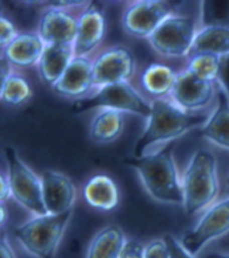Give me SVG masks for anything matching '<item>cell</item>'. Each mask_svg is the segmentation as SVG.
Wrapping results in <instances>:
<instances>
[{"instance_id":"6da1fadb","label":"cell","mask_w":229,"mask_h":258,"mask_svg":"<svg viewBox=\"0 0 229 258\" xmlns=\"http://www.w3.org/2000/svg\"><path fill=\"white\" fill-rule=\"evenodd\" d=\"M208 118L206 115L186 112L166 99H155L151 102V114L145 132L136 141L132 157L139 158L165 148L194 127L204 126Z\"/></svg>"},{"instance_id":"7a4b0ae2","label":"cell","mask_w":229,"mask_h":258,"mask_svg":"<svg viewBox=\"0 0 229 258\" xmlns=\"http://www.w3.org/2000/svg\"><path fill=\"white\" fill-rule=\"evenodd\" d=\"M173 144L143 157H131L126 162L136 170L142 185L159 203L183 206L182 178L173 156Z\"/></svg>"},{"instance_id":"3957f363","label":"cell","mask_w":229,"mask_h":258,"mask_svg":"<svg viewBox=\"0 0 229 258\" xmlns=\"http://www.w3.org/2000/svg\"><path fill=\"white\" fill-rule=\"evenodd\" d=\"M183 210L195 215L214 203L220 184L217 160L210 150L201 149L191 156L182 176Z\"/></svg>"},{"instance_id":"277c9868","label":"cell","mask_w":229,"mask_h":258,"mask_svg":"<svg viewBox=\"0 0 229 258\" xmlns=\"http://www.w3.org/2000/svg\"><path fill=\"white\" fill-rule=\"evenodd\" d=\"M73 211L61 215L31 216L14 229V235L26 253L34 258H55Z\"/></svg>"},{"instance_id":"5b68a950","label":"cell","mask_w":229,"mask_h":258,"mask_svg":"<svg viewBox=\"0 0 229 258\" xmlns=\"http://www.w3.org/2000/svg\"><path fill=\"white\" fill-rule=\"evenodd\" d=\"M5 157L11 198L33 216L46 215L41 174L35 173L13 148H6Z\"/></svg>"},{"instance_id":"8992f818","label":"cell","mask_w":229,"mask_h":258,"mask_svg":"<svg viewBox=\"0 0 229 258\" xmlns=\"http://www.w3.org/2000/svg\"><path fill=\"white\" fill-rule=\"evenodd\" d=\"M93 108L131 112L149 119L151 114V102H147L128 81H124L105 85L97 89V92L89 98L76 100L73 107V110L77 112Z\"/></svg>"},{"instance_id":"52a82bcc","label":"cell","mask_w":229,"mask_h":258,"mask_svg":"<svg viewBox=\"0 0 229 258\" xmlns=\"http://www.w3.org/2000/svg\"><path fill=\"white\" fill-rule=\"evenodd\" d=\"M197 31L198 27L193 18L171 14L154 31L149 38V43L158 54L163 57H186L190 55Z\"/></svg>"},{"instance_id":"ba28073f","label":"cell","mask_w":229,"mask_h":258,"mask_svg":"<svg viewBox=\"0 0 229 258\" xmlns=\"http://www.w3.org/2000/svg\"><path fill=\"white\" fill-rule=\"evenodd\" d=\"M229 233V198L212 204L193 229L183 234L181 243L194 257L218 238Z\"/></svg>"},{"instance_id":"9c48e42d","label":"cell","mask_w":229,"mask_h":258,"mask_svg":"<svg viewBox=\"0 0 229 258\" xmlns=\"http://www.w3.org/2000/svg\"><path fill=\"white\" fill-rule=\"evenodd\" d=\"M173 14L167 2L142 0L135 2L124 10L122 17L123 30L135 38L149 39L166 18Z\"/></svg>"},{"instance_id":"30bf717a","label":"cell","mask_w":229,"mask_h":258,"mask_svg":"<svg viewBox=\"0 0 229 258\" xmlns=\"http://www.w3.org/2000/svg\"><path fill=\"white\" fill-rule=\"evenodd\" d=\"M135 69V57L128 47H109L93 61V88L128 81Z\"/></svg>"},{"instance_id":"8fae6325","label":"cell","mask_w":229,"mask_h":258,"mask_svg":"<svg viewBox=\"0 0 229 258\" xmlns=\"http://www.w3.org/2000/svg\"><path fill=\"white\" fill-rule=\"evenodd\" d=\"M78 18L70 9L47 7L39 18L37 33L46 45L73 46L76 41Z\"/></svg>"},{"instance_id":"7c38bea8","label":"cell","mask_w":229,"mask_h":258,"mask_svg":"<svg viewBox=\"0 0 229 258\" xmlns=\"http://www.w3.org/2000/svg\"><path fill=\"white\" fill-rule=\"evenodd\" d=\"M43 204L47 214L61 215L73 211L77 199L74 182L66 174L57 170H45L41 173Z\"/></svg>"},{"instance_id":"4fadbf2b","label":"cell","mask_w":229,"mask_h":258,"mask_svg":"<svg viewBox=\"0 0 229 258\" xmlns=\"http://www.w3.org/2000/svg\"><path fill=\"white\" fill-rule=\"evenodd\" d=\"M214 83L201 80L185 69L183 72L178 73L170 96L175 106L186 112H191L208 106L214 96Z\"/></svg>"},{"instance_id":"5bb4252c","label":"cell","mask_w":229,"mask_h":258,"mask_svg":"<svg viewBox=\"0 0 229 258\" xmlns=\"http://www.w3.org/2000/svg\"><path fill=\"white\" fill-rule=\"evenodd\" d=\"M106 30L105 15L101 7L89 3L84 13L78 17L76 41L73 43L76 57H88L90 51L101 43Z\"/></svg>"},{"instance_id":"9a60e30c","label":"cell","mask_w":229,"mask_h":258,"mask_svg":"<svg viewBox=\"0 0 229 258\" xmlns=\"http://www.w3.org/2000/svg\"><path fill=\"white\" fill-rule=\"evenodd\" d=\"M93 88V61L89 57H76L69 63L60 80L51 89L57 95L69 99H84Z\"/></svg>"},{"instance_id":"2e32d148","label":"cell","mask_w":229,"mask_h":258,"mask_svg":"<svg viewBox=\"0 0 229 258\" xmlns=\"http://www.w3.org/2000/svg\"><path fill=\"white\" fill-rule=\"evenodd\" d=\"M45 49L46 43L43 42L38 33H19L3 51V55L9 59L13 68L27 69L38 67Z\"/></svg>"},{"instance_id":"e0dca14e","label":"cell","mask_w":229,"mask_h":258,"mask_svg":"<svg viewBox=\"0 0 229 258\" xmlns=\"http://www.w3.org/2000/svg\"><path fill=\"white\" fill-rule=\"evenodd\" d=\"M217 100L216 108L209 115L199 136L218 148L229 150V98L221 88L217 91Z\"/></svg>"},{"instance_id":"ac0fdd59","label":"cell","mask_w":229,"mask_h":258,"mask_svg":"<svg viewBox=\"0 0 229 258\" xmlns=\"http://www.w3.org/2000/svg\"><path fill=\"white\" fill-rule=\"evenodd\" d=\"M73 58H74L73 46L46 45L42 58L38 63V72L41 80L45 84L53 87L62 77Z\"/></svg>"},{"instance_id":"d6986e66","label":"cell","mask_w":229,"mask_h":258,"mask_svg":"<svg viewBox=\"0 0 229 258\" xmlns=\"http://www.w3.org/2000/svg\"><path fill=\"white\" fill-rule=\"evenodd\" d=\"M84 198L92 207L110 211L119 204V189L114 181L108 176L98 174L86 182L84 186Z\"/></svg>"},{"instance_id":"ffe728a7","label":"cell","mask_w":229,"mask_h":258,"mask_svg":"<svg viewBox=\"0 0 229 258\" xmlns=\"http://www.w3.org/2000/svg\"><path fill=\"white\" fill-rule=\"evenodd\" d=\"M126 241L123 230L116 224H109L94 235L85 258H119Z\"/></svg>"},{"instance_id":"44dd1931","label":"cell","mask_w":229,"mask_h":258,"mask_svg":"<svg viewBox=\"0 0 229 258\" xmlns=\"http://www.w3.org/2000/svg\"><path fill=\"white\" fill-rule=\"evenodd\" d=\"M124 124L126 120L123 112L113 110H100L90 122V140L96 144L113 142L122 136Z\"/></svg>"},{"instance_id":"7402d4cb","label":"cell","mask_w":229,"mask_h":258,"mask_svg":"<svg viewBox=\"0 0 229 258\" xmlns=\"http://www.w3.org/2000/svg\"><path fill=\"white\" fill-rule=\"evenodd\" d=\"M229 54V29L224 27H199L191 46L190 57L194 54Z\"/></svg>"},{"instance_id":"603a6c76","label":"cell","mask_w":229,"mask_h":258,"mask_svg":"<svg viewBox=\"0 0 229 258\" xmlns=\"http://www.w3.org/2000/svg\"><path fill=\"white\" fill-rule=\"evenodd\" d=\"M178 73L163 63H151L142 75L143 88L155 96L170 95L174 88Z\"/></svg>"},{"instance_id":"cb8c5ba5","label":"cell","mask_w":229,"mask_h":258,"mask_svg":"<svg viewBox=\"0 0 229 258\" xmlns=\"http://www.w3.org/2000/svg\"><path fill=\"white\" fill-rule=\"evenodd\" d=\"M201 27L229 29V0H205L199 9Z\"/></svg>"},{"instance_id":"d4e9b609","label":"cell","mask_w":229,"mask_h":258,"mask_svg":"<svg viewBox=\"0 0 229 258\" xmlns=\"http://www.w3.org/2000/svg\"><path fill=\"white\" fill-rule=\"evenodd\" d=\"M31 96H33V88L29 80L22 75L13 73L5 85L2 102L9 106L18 107L29 102Z\"/></svg>"},{"instance_id":"484cf974","label":"cell","mask_w":229,"mask_h":258,"mask_svg":"<svg viewBox=\"0 0 229 258\" xmlns=\"http://www.w3.org/2000/svg\"><path fill=\"white\" fill-rule=\"evenodd\" d=\"M186 69L201 80L214 83L220 72V57L206 53L191 55Z\"/></svg>"},{"instance_id":"4316f807","label":"cell","mask_w":229,"mask_h":258,"mask_svg":"<svg viewBox=\"0 0 229 258\" xmlns=\"http://www.w3.org/2000/svg\"><path fill=\"white\" fill-rule=\"evenodd\" d=\"M18 35L19 33H18L17 26L14 25V22L9 17L0 14V50H2V54Z\"/></svg>"},{"instance_id":"83f0119b","label":"cell","mask_w":229,"mask_h":258,"mask_svg":"<svg viewBox=\"0 0 229 258\" xmlns=\"http://www.w3.org/2000/svg\"><path fill=\"white\" fill-rule=\"evenodd\" d=\"M145 258H170L165 239H154L145 245Z\"/></svg>"},{"instance_id":"f1b7e54d","label":"cell","mask_w":229,"mask_h":258,"mask_svg":"<svg viewBox=\"0 0 229 258\" xmlns=\"http://www.w3.org/2000/svg\"><path fill=\"white\" fill-rule=\"evenodd\" d=\"M163 239H165L166 245H167V249H169L170 258H195L193 254L189 253V251L183 247L181 241H178V239L173 237V235L167 234Z\"/></svg>"},{"instance_id":"f546056e","label":"cell","mask_w":229,"mask_h":258,"mask_svg":"<svg viewBox=\"0 0 229 258\" xmlns=\"http://www.w3.org/2000/svg\"><path fill=\"white\" fill-rule=\"evenodd\" d=\"M119 258H145V245L134 239H127Z\"/></svg>"},{"instance_id":"4dcf8cb0","label":"cell","mask_w":229,"mask_h":258,"mask_svg":"<svg viewBox=\"0 0 229 258\" xmlns=\"http://www.w3.org/2000/svg\"><path fill=\"white\" fill-rule=\"evenodd\" d=\"M217 81L220 83V88L229 98V54L220 57V72Z\"/></svg>"},{"instance_id":"1f68e13d","label":"cell","mask_w":229,"mask_h":258,"mask_svg":"<svg viewBox=\"0 0 229 258\" xmlns=\"http://www.w3.org/2000/svg\"><path fill=\"white\" fill-rule=\"evenodd\" d=\"M13 69V65L9 62V59L6 58L3 54H0V100H2V95H3L6 83L14 73Z\"/></svg>"},{"instance_id":"d6a6232c","label":"cell","mask_w":229,"mask_h":258,"mask_svg":"<svg viewBox=\"0 0 229 258\" xmlns=\"http://www.w3.org/2000/svg\"><path fill=\"white\" fill-rule=\"evenodd\" d=\"M9 199H11V189H10L9 177H7V174L0 172V203L5 204Z\"/></svg>"},{"instance_id":"836d02e7","label":"cell","mask_w":229,"mask_h":258,"mask_svg":"<svg viewBox=\"0 0 229 258\" xmlns=\"http://www.w3.org/2000/svg\"><path fill=\"white\" fill-rule=\"evenodd\" d=\"M0 258H17L11 246L5 239H0Z\"/></svg>"},{"instance_id":"e575fe53","label":"cell","mask_w":229,"mask_h":258,"mask_svg":"<svg viewBox=\"0 0 229 258\" xmlns=\"http://www.w3.org/2000/svg\"><path fill=\"white\" fill-rule=\"evenodd\" d=\"M7 220V210H6L5 204L0 203V229L3 227V224L6 223Z\"/></svg>"},{"instance_id":"d590c367","label":"cell","mask_w":229,"mask_h":258,"mask_svg":"<svg viewBox=\"0 0 229 258\" xmlns=\"http://www.w3.org/2000/svg\"><path fill=\"white\" fill-rule=\"evenodd\" d=\"M202 258H229V253H222V251H212L208 253Z\"/></svg>"},{"instance_id":"8d00e7d4","label":"cell","mask_w":229,"mask_h":258,"mask_svg":"<svg viewBox=\"0 0 229 258\" xmlns=\"http://www.w3.org/2000/svg\"><path fill=\"white\" fill-rule=\"evenodd\" d=\"M228 184H229V177H228Z\"/></svg>"}]
</instances>
